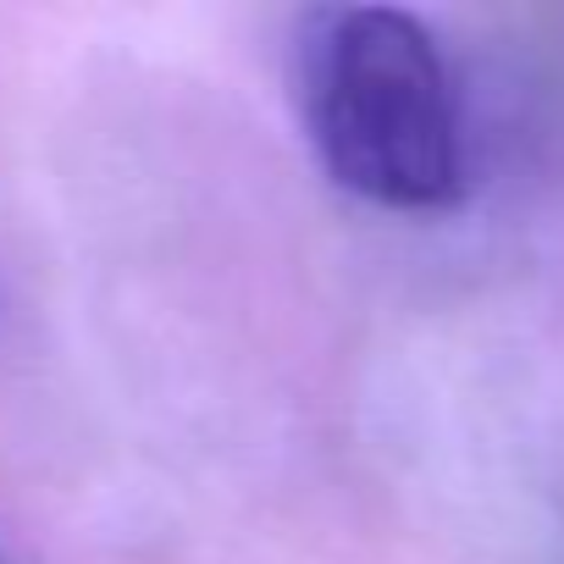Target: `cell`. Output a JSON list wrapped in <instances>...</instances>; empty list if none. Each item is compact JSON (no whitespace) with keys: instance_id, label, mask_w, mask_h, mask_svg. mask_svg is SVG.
Segmentation results:
<instances>
[{"instance_id":"1","label":"cell","mask_w":564,"mask_h":564,"mask_svg":"<svg viewBox=\"0 0 564 564\" xmlns=\"http://www.w3.org/2000/svg\"><path fill=\"white\" fill-rule=\"evenodd\" d=\"M300 111L327 177L382 210L465 194L459 106L432 29L399 7H327L300 29Z\"/></svg>"}]
</instances>
